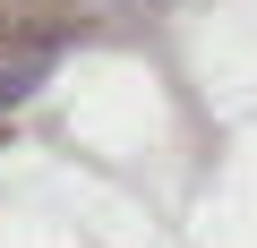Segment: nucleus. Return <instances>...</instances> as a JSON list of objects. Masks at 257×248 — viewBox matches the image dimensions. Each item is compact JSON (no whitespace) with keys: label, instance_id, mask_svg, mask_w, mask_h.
<instances>
[{"label":"nucleus","instance_id":"f257e3e1","mask_svg":"<svg viewBox=\"0 0 257 248\" xmlns=\"http://www.w3.org/2000/svg\"><path fill=\"white\" fill-rule=\"evenodd\" d=\"M43 86V60H0V103H26Z\"/></svg>","mask_w":257,"mask_h":248}]
</instances>
